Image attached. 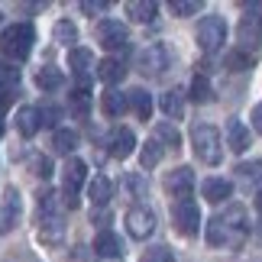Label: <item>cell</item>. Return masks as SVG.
<instances>
[{
  "label": "cell",
  "mask_w": 262,
  "mask_h": 262,
  "mask_svg": "<svg viewBox=\"0 0 262 262\" xmlns=\"http://www.w3.org/2000/svg\"><path fill=\"white\" fill-rule=\"evenodd\" d=\"M72 110L78 117H88V91L84 88H78L75 94H72Z\"/></svg>",
  "instance_id": "36"
},
{
  "label": "cell",
  "mask_w": 262,
  "mask_h": 262,
  "mask_svg": "<svg viewBox=\"0 0 262 262\" xmlns=\"http://www.w3.org/2000/svg\"><path fill=\"white\" fill-rule=\"evenodd\" d=\"M110 194H114V188H110V181H107L104 175H94V178H91V185H88V198L94 201V207H104L107 201H110Z\"/></svg>",
  "instance_id": "21"
},
{
  "label": "cell",
  "mask_w": 262,
  "mask_h": 262,
  "mask_svg": "<svg viewBox=\"0 0 262 262\" xmlns=\"http://www.w3.org/2000/svg\"><path fill=\"white\" fill-rule=\"evenodd\" d=\"M0 81H4V88H7V84H16V81H19V68L7 65L4 58H0Z\"/></svg>",
  "instance_id": "37"
},
{
  "label": "cell",
  "mask_w": 262,
  "mask_h": 262,
  "mask_svg": "<svg viewBox=\"0 0 262 262\" xmlns=\"http://www.w3.org/2000/svg\"><path fill=\"white\" fill-rule=\"evenodd\" d=\"M36 110H39V123H42V126H55V123H58V114H62V110L52 107V104L36 107Z\"/></svg>",
  "instance_id": "35"
},
{
  "label": "cell",
  "mask_w": 262,
  "mask_h": 262,
  "mask_svg": "<svg viewBox=\"0 0 262 262\" xmlns=\"http://www.w3.org/2000/svg\"><path fill=\"white\" fill-rule=\"evenodd\" d=\"M165 188H168V194H172V198H178V201L191 198V191H194V172H191L188 165L175 168V172L165 178Z\"/></svg>",
  "instance_id": "11"
},
{
  "label": "cell",
  "mask_w": 262,
  "mask_h": 262,
  "mask_svg": "<svg viewBox=\"0 0 262 262\" xmlns=\"http://www.w3.org/2000/svg\"><path fill=\"white\" fill-rule=\"evenodd\" d=\"M94 75L104 84H120V81H123V75H126V68H123L120 58H100V62L94 65Z\"/></svg>",
  "instance_id": "15"
},
{
  "label": "cell",
  "mask_w": 262,
  "mask_h": 262,
  "mask_svg": "<svg viewBox=\"0 0 262 262\" xmlns=\"http://www.w3.org/2000/svg\"><path fill=\"white\" fill-rule=\"evenodd\" d=\"M100 107H104V114L107 117H120V114H126V94H120V91L110 88L104 97H100Z\"/></svg>",
  "instance_id": "25"
},
{
  "label": "cell",
  "mask_w": 262,
  "mask_h": 262,
  "mask_svg": "<svg viewBox=\"0 0 262 262\" xmlns=\"http://www.w3.org/2000/svg\"><path fill=\"white\" fill-rule=\"evenodd\" d=\"M156 136H159L156 143L162 146V149H165V146H168V149H178V146H181V133H178L172 123H159V126H156Z\"/></svg>",
  "instance_id": "27"
},
{
  "label": "cell",
  "mask_w": 262,
  "mask_h": 262,
  "mask_svg": "<svg viewBox=\"0 0 262 262\" xmlns=\"http://www.w3.org/2000/svg\"><path fill=\"white\" fill-rule=\"evenodd\" d=\"M253 129H256V133H262V104L253 110Z\"/></svg>",
  "instance_id": "42"
},
{
  "label": "cell",
  "mask_w": 262,
  "mask_h": 262,
  "mask_svg": "<svg viewBox=\"0 0 262 262\" xmlns=\"http://www.w3.org/2000/svg\"><path fill=\"white\" fill-rule=\"evenodd\" d=\"M94 253L104 256V259H114V256L123 253V243H120L117 233H110V230H100L97 239H94Z\"/></svg>",
  "instance_id": "16"
},
{
  "label": "cell",
  "mask_w": 262,
  "mask_h": 262,
  "mask_svg": "<svg viewBox=\"0 0 262 262\" xmlns=\"http://www.w3.org/2000/svg\"><path fill=\"white\" fill-rule=\"evenodd\" d=\"M126 107H133V114H136V117L149 120V114H152V97H149V91L133 88V91L126 94Z\"/></svg>",
  "instance_id": "19"
},
{
  "label": "cell",
  "mask_w": 262,
  "mask_h": 262,
  "mask_svg": "<svg viewBox=\"0 0 262 262\" xmlns=\"http://www.w3.org/2000/svg\"><path fill=\"white\" fill-rule=\"evenodd\" d=\"M168 62H172V52H168L165 42H152V46H146L143 52H139V72L149 75V78L162 75L168 68Z\"/></svg>",
  "instance_id": "6"
},
{
  "label": "cell",
  "mask_w": 262,
  "mask_h": 262,
  "mask_svg": "<svg viewBox=\"0 0 262 262\" xmlns=\"http://www.w3.org/2000/svg\"><path fill=\"white\" fill-rule=\"evenodd\" d=\"M143 262H175V256L168 246H149L143 253Z\"/></svg>",
  "instance_id": "34"
},
{
  "label": "cell",
  "mask_w": 262,
  "mask_h": 262,
  "mask_svg": "<svg viewBox=\"0 0 262 262\" xmlns=\"http://www.w3.org/2000/svg\"><path fill=\"white\" fill-rule=\"evenodd\" d=\"M172 214H175L178 233H185V236H194V233H198V227H201V207H198L191 198H185V201H175Z\"/></svg>",
  "instance_id": "8"
},
{
  "label": "cell",
  "mask_w": 262,
  "mask_h": 262,
  "mask_svg": "<svg viewBox=\"0 0 262 262\" xmlns=\"http://www.w3.org/2000/svg\"><path fill=\"white\" fill-rule=\"evenodd\" d=\"M126 230H129V236H133V239L152 236V233H156V214H152L146 204L129 207V210H126Z\"/></svg>",
  "instance_id": "7"
},
{
  "label": "cell",
  "mask_w": 262,
  "mask_h": 262,
  "mask_svg": "<svg viewBox=\"0 0 262 262\" xmlns=\"http://www.w3.org/2000/svg\"><path fill=\"white\" fill-rule=\"evenodd\" d=\"M236 172L243 175V178H249V181H259V178H262V162H249V165L243 162V165L236 168Z\"/></svg>",
  "instance_id": "38"
},
{
  "label": "cell",
  "mask_w": 262,
  "mask_h": 262,
  "mask_svg": "<svg viewBox=\"0 0 262 262\" xmlns=\"http://www.w3.org/2000/svg\"><path fill=\"white\" fill-rule=\"evenodd\" d=\"M256 207L262 210V188H259V194H256Z\"/></svg>",
  "instance_id": "43"
},
{
  "label": "cell",
  "mask_w": 262,
  "mask_h": 262,
  "mask_svg": "<svg viewBox=\"0 0 262 262\" xmlns=\"http://www.w3.org/2000/svg\"><path fill=\"white\" fill-rule=\"evenodd\" d=\"M39 217H62L58 214V194L55 191H39Z\"/></svg>",
  "instance_id": "29"
},
{
  "label": "cell",
  "mask_w": 262,
  "mask_h": 262,
  "mask_svg": "<svg viewBox=\"0 0 262 262\" xmlns=\"http://www.w3.org/2000/svg\"><path fill=\"white\" fill-rule=\"evenodd\" d=\"M84 178H88V165L81 162V159H68V165H65V181H62V201H65V207H78V191H81L84 185Z\"/></svg>",
  "instance_id": "4"
},
{
  "label": "cell",
  "mask_w": 262,
  "mask_h": 262,
  "mask_svg": "<svg viewBox=\"0 0 262 262\" xmlns=\"http://www.w3.org/2000/svg\"><path fill=\"white\" fill-rule=\"evenodd\" d=\"M126 16L133 23H152L156 19V4L152 0H129L126 4Z\"/></svg>",
  "instance_id": "20"
},
{
  "label": "cell",
  "mask_w": 262,
  "mask_h": 262,
  "mask_svg": "<svg viewBox=\"0 0 262 262\" xmlns=\"http://www.w3.org/2000/svg\"><path fill=\"white\" fill-rule=\"evenodd\" d=\"M68 68L75 72V78L81 84H88V75H91V68H94V52H88V49H72V52H68Z\"/></svg>",
  "instance_id": "14"
},
{
  "label": "cell",
  "mask_w": 262,
  "mask_h": 262,
  "mask_svg": "<svg viewBox=\"0 0 262 262\" xmlns=\"http://www.w3.org/2000/svg\"><path fill=\"white\" fill-rule=\"evenodd\" d=\"M0 136H4V123H0Z\"/></svg>",
  "instance_id": "44"
},
{
  "label": "cell",
  "mask_w": 262,
  "mask_h": 262,
  "mask_svg": "<svg viewBox=\"0 0 262 262\" xmlns=\"http://www.w3.org/2000/svg\"><path fill=\"white\" fill-rule=\"evenodd\" d=\"M191 100H198V104H210L214 100V88H210L207 75H194V81H191Z\"/></svg>",
  "instance_id": "26"
},
{
  "label": "cell",
  "mask_w": 262,
  "mask_h": 262,
  "mask_svg": "<svg viewBox=\"0 0 262 262\" xmlns=\"http://www.w3.org/2000/svg\"><path fill=\"white\" fill-rule=\"evenodd\" d=\"M52 149H55V152H62V156L75 152V149H78V133H75V129L58 126L55 133H52Z\"/></svg>",
  "instance_id": "23"
},
{
  "label": "cell",
  "mask_w": 262,
  "mask_h": 262,
  "mask_svg": "<svg viewBox=\"0 0 262 262\" xmlns=\"http://www.w3.org/2000/svg\"><path fill=\"white\" fill-rule=\"evenodd\" d=\"M191 149L204 165H217L224 159V146H220V133L207 123H198L191 129Z\"/></svg>",
  "instance_id": "3"
},
{
  "label": "cell",
  "mask_w": 262,
  "mask_h": 262,
  "mask_svg": "<svg viewBox=\"0 0 262 262\" xmlns=\"http://www.w3.org/2000/svg\"><path fill=\"white\" fill-rule=\"evenodd\" d=\"M10 107H13V91L0 84V114H4V110H10Z\"/></svg>",
  "instance_id": "41"
},
{
  "label": "cell",
  "mask_w": 262,
  "mask_h": 262,
  "mask_svg": "<svg viewBox=\"0 0 262 262\" xmlns=\"http://www.w3.org/2000/svg\"><path fill=\"white\" fill-rule=\"evenodd\" d=\"M168 10H172L175 16H194L198 10H201V0H172Z\"/></svg>",
  "instance_id": "32"
},
{
  "label": "cell",
  "mask_w": 262,
  "mask_h": 262,
  "mask_svg": "<svg viewBox=\"0 0 262 262\" xmlns=\"http://www.w3.org/2000/svg\"><path fill=\"white\" fill-rule=\"evenodd\" d=\"M249 233V224L243 220V207H230L227 214H217L207 224V243L210 246H233L239 249Z\"/></svg>",
  "instance_id": "1"
},
{
  "label": "cell",
  "mask_w": 262,
  "mask_h": 262,
  "mask_svg": "<svg viewBox=\"0 0 262 262\" xmlns=\"http://www.w3.org/2000/svg\"><path fill=\"white\" fill-rule=\"evenodd\" d=\"M107 7H110L107 0H84V4H81V10H84L88 16H94V13H104Z\"/></svg>",
  "instance_id": "40"
},
{
  "label": "cell",
  "mask_w": 262,
  "mask_h": 262,
  "mask_svg": "<svg viewBox=\"0 0 262 262\" xmlns=\"http://www.w3.org/2000/svg\"><path fill=\"white\" fill-rule=\"evenodd\" d=\"M159 107H162L165 117L181 120V114H185V97H181V91H165L162 100H159Z\"/></svg>",
  "instance_id": "22"
},
{
  "label": "cell",
  "mask_w": 262,
  "mask_h": 262,
  "mask_svg": "<svg viewBox=\"0 0 262 262\" xmlns=\"http://www.w3.org/2000/svg\"><path fill=\"white\" fill-rule=\"evenodd\" d=\"M227 42V23L220 16H204L198 23V46L204 52H217L220 46Z\"/></svg>",
  "instance_id": "5"
},
{
  "label": "cell",
  "mask_w": 262,
  "mask_h": 262,
  "mask_svg": "<svg viewBox=\"0 0 262 262\" xmlns=\"http://www.w3.org/2000/svg\"><path fill=\"white\" fill-rule=\"evenodd\" d=\"M97 42L104 46V49H123L129 42V29L120 23V19H104V23L97 26Z\"/></svg>",
  "instance_id": "9"
},
{
  "label": "cell",
  "mask_w": 262,
  "mask_h": 262,
  "mask_svg": "<svg viewBox=\"0 0 262 262\" xmlns=\"http://www.w3.org/2000/svg\"><path fill=\"white\" fill-rule=\"evenodd\" d=\"M230 194H233V181H227V178H207L204 181V198L210 204H220V201H227Z\"/></svg>",
  "instance_id": "17"
},
{
  "label": "cell",
  "mask_w": 262,
  "mask_h": 262,
  "mask_svg": "<svg viewBox=\"0 0 262 262\" xmlns=\"http://www.w3.org/2000/svg\"><path fill=\"white\" fill-rule=\"evenodd\" d=\"M123 188H126L133 198H146V178L139 175V172H129V175L123 178Z\"/></svg>",
  "instance_id": "31"
},
{
  "label": "cell",
  "mask_w": 262,
  "mask_h": 262,
  "mask_svg": "<svg viewBox=\"0 0 262 262\" xmlns=\"http://www.w3.org/2000/svg\"><path fill=\"white\" fill-rule=\"evenodd\" d=\"M33 172H36L39 178H49V175H52V162H49L46 156H36V159H33Z\"/></svg>",
  "instance_id": "39"
},
{
  "label": "cell",
  "mask_w": 262,
  "mask_h": 262,
  "mask_svg": "<svg viewBox=\"0 0 262 262\" xmlns=\"http://www.w3.org/2000/svg\"><path fill=\"white\" fill-rule=\"evenodd\" d=\"M36 84L42 88V91H58V88L65 84V75L58 72L55 65H46V68H39V72H36Z\"/></svg>",
  "instance_id": "24"
},
{
  "label": "cell",
  "mask_w": 262,
  "mask_h": 262,
  "mask_svg": "<svg viewBox=\"0 0 262 262\" xmlns=\"http://www.w3.org/2000/svg\"><path fill=\"white\" fill-rule=\"evenodd\" d=\"M33 42H36V29L29 23H13L0 33V49H4V55L13 58V62H23V58L33 52Z\"/></svg>",
  "instance_id": "2"
},
{
  "label": "cell",
  "mask_w": 262,
  "mask_h": 262,
  "mask_svg": "<svg viewBox=\"0 0 262 262\" xmlns=\"http://www.w3.org/2000/svg\"><path fill=\"white\" fill-rule=\"evenodd\" d=\"M224 65L230 68V72H246V68L253 65V58H249L246 52H230V55L224 58Z\"/></svg>",
  "instance_id": "33"
},
{
  "label": "cell",
  "mask_w": 262,
  "mask_h": 262,
  "mask_svg": "<svg viewBox=\"0 0 262 262\" xmlns=\"http://www.w3.org/2000/svg\"><path fill=\"white\" fill-rule=\"evenodd\" d=\"M227 143L233 152H246L249 146H253V136H249V126L243 123V120H227Z\"/></svg>",
  "instance_id": "13"
},
{
  "label": "cell",
  "mask_w": 262,
  "mask_h": 262,
  "mask_svg": "<svg viewBox=\"0 0 262 262\" xmlns=\"http://www.w3.org/2000/svg\"><path fill=\"white\" fill-rule=\"evenodd\" d=\"M19 210H23V204H19V191L7 188L4 198H0V233H10V230L16 227Z\"/></svg>",
  "instance_id": "10"
},
{
  "label": "cell",
  "mask_w": 262,
  "mask_h": 262,
  "mask_svg": "<svg viewBox=\"0 0 262 262\" xmlns=\"http://www.w3.org/2000/svg\"><path fill=\"white\" fill-rule=\"evenodd\" d=\"M39 126H42V123H39V110H36V107H19V110H16V129H19L26 139L36 136Z\"/></svg>",
  "instance_id": "18"
},
{
  "label": "cell",
  "mask_w": 262,
  "mask_h": 262,
  "mask_svg": "<svg viewBox=\"0 0 262 262\" xmlns=\"http://www.w3.org/2000/svg\"><path fill=\"white\" fill-rule=\"evenodd\" d=\"M107 146H110V156H114V159H126V156H133V149H136V136H133V129H126V126L110 129Z\"/></svg>",
  "instance_id": "12"
},
{
  "label": "cell",
  "mask_w": 262,
  "mask_h": 262,
  "mask_svg": "<svg viewBox=\"0 0 262 262\" xmlns=\"http://www.w3.org/2000/svg\"><path fill=\"white\" fill-rule=\"evenodd\" d=\"M52 36H55L58 46H72V42H78V29H75L72 19H58L55 29H52Z\"/></svg>",
  "instance_id": "28"
},
{
  "label": "cell",
  "mask_w": 262,
  "mask_h": 262,
  "mask_svg": "<svg viewBox=\"0 0 262 262\" xmlns=\"http://www.w3.org/2000/svg\"><path fill=\"white\" fill-rule=\"evenodd\" d=\"M139 162H143V168H156L159 162H162V146H159L156 139H149V143L143 146V152H139Z\"/></svg>",
  "instance_id": "30"
}]
</instances>
